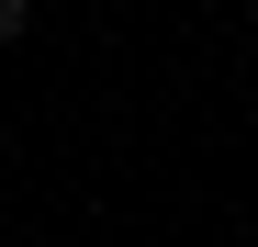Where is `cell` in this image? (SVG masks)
<instances>
[{"instance_id": "6da1fadb", "label": "cell", "mask_w": 258, "mask_h": 247, "mask_svg": "<svg viewBox=\"0 0 258 247\" xmlns=\"http://www.w3.org/2000/svg\"><path fill=\"white\" fill-rule=\"evenodd\" d=\"M34 34V0H0V45H23Z\"/></svg>"}, {"instance_id": "7a4b0ae2", "label": "cell", "mask_w": 258, "mask_h": 247, "mask_svg": "<svg viewBox=\"0 0 258 247\" xmlns=\"http://www.w3.org/2000/svg\"><path fill=\"white\" fill-rule=\"evenodd\" d=\"M236 12H247V23H258V0H236Z\"/></svg>"}]
</instances>
